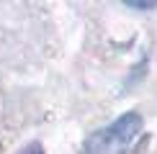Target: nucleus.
<instances>
[{
	"label": "nucleus",
	"mask_w": 157,
	"mask_h": 154,
	"mask_svg": "<svg viewBox=\"0 0 157 154\" xmlns=\"http://www.w3.org/2000/svg\"><path fill=\"white\" fill-rule=\"evenodd\" d=\"M142 131V116L126 113L88 141V154H121Z\"/></svg>",
	"instance_id": "1"
},
{
	"label": "nucleus",
	"mask_w": 157,
	"mask_h": 154,
	"mask_svg": "<svg viewBox=\"0 0 157 154\" xmlns=\"http://www.w3.org/2000/svg\"><path fill=\"white\" fill-rule=\"evenodd\" d=\"M21 154H44V149H41V144H29Z\"/></svg>",
	"instance_id": "2"
}]
</instances>
